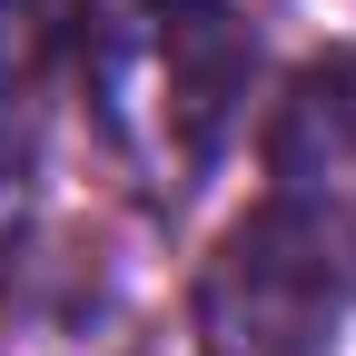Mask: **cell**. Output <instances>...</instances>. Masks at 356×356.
I'll use <instances>...</instances> for the list:
<instances>
[{
    "label": "cell",
    "instance_id": "1",
    "mask_svg": "<svg viewBox=\"0 0 356 356\" xmlns=\"http://www.w3.org/2000/svg\"><path fill=\"white\" fill-rule=\"evenodd\" d=\"M356 297V60H317L267 119V198L198 267V356H317Z\"/></svg>",
    "mask_w": 356,
    "mask_h": 356
},
{
    "label": "cell",
    "instance_id": "2",
    "mask_svg": "<svg viewBox=\"0 0 356 356\" xmlns=\"http://www.w3.org/2000/svg\"><path fill=\"white\" fill-rule=\"evenodd\" d=\"M248 89V40L218 0H89L79 10V99L109 159L159 208L198 188Z\"/></svg>",
    "mask_w": 356,
    "mask_h": 356
},
{
    "label": "cell",
    "instance_id": "3",
    "mask_svg": "<svg viewBox=\"0 0 356 356\" xmlns=\"http://www.w3.org/2000/svg\"><path fill=\"white\" fill-rule=\"evenodd\" d=\"M79 10L89 0H0V218H20L50 129L79 99Z\"/></svg>",
    "mask_w": 356,
    "mask_h": 356
}]
</instances>
